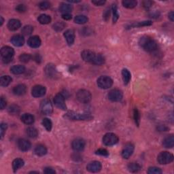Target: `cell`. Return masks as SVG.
Listing matches in <instances>:
<instances>
[{"mask_svg": "<svg viewBox=\"0 0 174 174\" xmlns=\"http://www.w3.org/2000/svg\"><path fill=\"white\" fill-rule=\"evenodd\" d=\"M139 44L144 50L148 53L155 52L158 48V44L152 38L148 36H143L139 39Z\"/></svg>", "mask_w": 174, "mask_h": 174, "instance_id": "6da1fadb", "label": "cell"}, {"mask_svg": "<svg viewBox=\"0 0 174 174\" xmlns=\"http://www.w3.org/2000/svg\"><path fill=\"white\" fill-rule=\"evenodd\" d=\"M14 55H15V50L12 48L8 46H5L2 48L1 56L2 58V61L4 63H9L12 61Z\"/></svg>", "mask_w": 174, "mask_h": 174, "instance_id": "7a4b0ae2", "label": "cell"}, {"mask_svg": "<svg viewBox=\"0 0 174 174\" xmlns=\"http://www.w3.org/2000/svg\"><path fill=\"white\" fill-rule=\"evenodd\" d=\"M66 117L73 121H90L93 116L89 114H81L75 112H69L66 114Z\"/></svg>", "mask_w": 174, "mask_h": 174, "instance_id": "3957f363", "label": "cell"}, {"mask_svg": "<svg viewBox=\"0 0 174 174\" xmlns=\"http://www.w3.org/2000/svg\"><path fill=\"white\" fill-rule=\"evenodd\" d=\"M76 97L82 104H88L91 101L92 95H91L90 91L86 89H80L77 92Z\"/></svg>", "mask_w": 174, "mask_h": 174, "instance_id": "277c9868", "label": "cell"}, {"mask_svg": "<svg viewBox=\"0 0 174 174\" xmlns=\"http://www.w3.org/2000/svg\"><path fill=\"white\" fill-rule=\"evenodd\" d=\"M97 86L102 89H107L110 88L113 84L112 79L109 76H101L97 80Z\"/></svg>", "mask_w": 174, "mask_h": 174, "instance_id": "5b68a950", "label": "cell"}, {"mask_svg": "<svg viewBox=\"0 0 174 174\" xmlns=\"http://www.w3.org/2000/svg\"><path fill=\"white\" fill-rule=\"evenodd\" d=\"M173 161V155L167 151L161 152L157 156V161L161 165L169 164Z\"/></svg>", "mask_w": 174, "mask_h": 174, "instance_id": "8992f818", "label": "cell"}, {"mask_svg": "<svg viewBox=\"0 0 174 174\" xmlns=\"http://www.w3.org/2000/svg\"><path fill=\"white\" fill-rule=\"evenodd\" d=\"M118 137L113 133H107L103 138V143L107 146H112L115 145L118 143Z\"/></svg>", "mask_w": 174, "mask_h": 174, "instance_id": "52a82bcc", "label": "cell"}, {"mask_svg": "<svg viewBox=\"0 0 174 174\" xmlns=\"http://www.w3.org/2000/svg\"><path fill=\"white\" fill-rule=\"evenodd\" d=\"M107 97L111 101L118 102L121 101L123 97V93L122 91L117 88L111 90L107 95Z\"/></svg>", "mask_w": 174, "mask_h": 174, "instance_id": "ba28073f", "label": "cell"}, {"mask_svg": "<svg viewBox=\"0 0 174 174\" xmlns=\"http://www.w3.org/2000/svg\"><path fill=\"white\" fill-rule=\"evenodd\" d=\"M40 110L45 115H51L53 112V107L51 102L48 99H44L40 105Z\"/></svg>", "mask_w": 174, "mask_h": 174, "instance_id": "9c48e42d", "label": "cell"}, {"mask_svg": "<svg viewBox=\"0 0 174 174\" xmlns=\"http://www.w3.org/2000/svg\"><path fill=\"white\" fill-rule=\"evenodd\" d=\"M54 103L56 107L62 110H66L67 106L65 102V97L62 93H58L54 98Z\"/></svg>", "mask_w": 174, "mask_h": 174, "instance_id": "30bf717a", "label": "cell"}, {"mask_svg": "<svg viewBox=\"0 0 174 174\" xmlns=\"http://www.w3.org/2000/svg\"><path fill=\"white\" fill-rule=\"evenodd\" d=\"M134 150H135V147H134V145L131 143H128L125 145L123 149L122 150L121 155L122 156V158L125 159H128L130 158L131 155H133V153L134 152Z\"/></svg>", "mask_w": 174, "mask_h": 174, "instance_id": "8fae6325", "label": "cell"}, {"mask_svg": "<svg viewBox=\"0 0 174 174\" xmlns=\"http://www.w3.org/2000/svg\"><path fill=\"white\" fill-rule=\"evenodd\" d=\"M46 93V89L42 85H36L31 89V95L36 98L43 97Z\"/></svg>", "mask_w": 174, "mask_h": 174, "instance_id": "7c38bea8", "label": "cell"}, {"mask_svg": "<svg viewBox=\"0 0 174 174\" xmlns=\"http://www.w3.org/2000/svg\"><path fill=\"white\" fill-rule=\"evenodd\" d=\"M102 165L99 161H94L89 162L87 166V170L90 173H97L101 169Z\"/></svg>", "mask_w": 174, "mask_h": 174, "instance_id": "4fadbf2b", "label": "cell"}, {"mask_svg": "<svg viewBox=\"0 0 174 174\" xmlns=\"http://www.w3.org/2000/svg\"><path fill=\"white\" fill-rule=\"evenodd\" d=\"M45 73L46 76L51 78H55L56 76H57V70H56L55 65L49 63L46 65L44 69Z\"/></svg>", "mask_w": 174, "mask_h": 174, "instance_id": "5bb4252c", "label": "cell"}, {"mask_svg": "<svg viewBox=\"0 0 174 174\" xmlns=\"http://www.w3.org/2000/svg\"><path fill=\"white\" fill-rule=\"evenodd\" d=\"M17 144H18L19 150L22 151V152H27V151L30 150V148L31 147L30 142L25 139H19L18 142H17Z\"/></svg>", "mask_w": 174, "mask_h": 174, "instance_id": "9a60e30c", "label": "cell"}, {"mask_svg": "<svg viewBox=\"0 0 174 174\" xmlns=\"http://www.w3.org/2000/svg\"><path fill=\"white\" fill-rule=\"evenodd\" d=\"M85 142L82 139L78 138L74 139L72 143V146L73 149L75 151H82L84 150V148L85 147Z\"/></svg>", "mask_w": 174, "mask_h": 174, "instance_id": "2e32d148", "label": "cell"}, {"mask_svg": "<svg viewBox=\"0 0 174 174\" xmlns=\"http://www.w3.org/2000/svg\"><path fill=\"white\" fill-rule=\"evenodd\" d=\"M41 39L39 38V37L38 36H31L28 39L27 44L31 48H39L41 45Z\"/></svg>", "mask_w": 174, "mask_h": 174, "instance_id": "e0dca14e", "label": "cell"}, {"mask_svg": "<svg viewBox=\"0 0 174 174\" xmlns=\"http://www.w3.org/2000/svg\"><path fill=\"white\" fill-rule=\"evenodd\" d=\"M96 54L89 50H84L81 53V57L84 61L92 63Z\"/></svg>", "mask_w": 174, "mask_h": 174, "instance_id": "ac0fdd59", "label": "cell"}, {"mask_svg": "<svg viewBox=\"0 0 174 174\" xmlns=\"http://www.w3.org/2000/svg\"><path fill=\"white\" fill-rule=\"evenodd\" d=\"M63 36L69 46H72L75 41V32L73 29H67L65 31Z\"/></svg>", "mask_w": 174, "mask_h": 174, "instance_id": "d6986e66", "label": "cell"}, {"mask_svg": "<svg viewBox=\"0 0 174 174\" xmlns=\"http://www.w3.org/2000/svg\"><path fill=\"white\" fill-rule=\"evenodd\" d=\"M10 42L15 46L21 47L22 46H23L25 43V39L23 36L21 35H15L11 38Z\"/></svg>", "mask_w": 174, "mask_h": 174, "instance_id": "ffe728a7", "label": "cell"}, {"mask_svg": "<svg viewBox=\"0 0 174 174\" xmlns=\"http://www.w3.org/2000/svg\"><path fill=\"white\" fill-rule=\"evenodd\" d=\"M21 26V22L18 19H11L8 22L7 27L8 29L12 31L18 30Z\"/></svg>", "mask_w": 174, "mask_h": 174, "instance_id": "44dd1931", "label": "cell"}, {"mask_svg": "<svg viewBox=\"0 0 174 174\" xmlns=\"http://www.w3.org/2000/svg\"><path fill=\"white\" fill-rule=\"evenodd\" d=\"M12 92L16 95L18 96L23 95L27 92V87L23 84H18L13 88Z\"/></svg>", "mask_w": 174, "mask_h": 174, "instance_id": "7402d4cb", "label": "cell"}, {"mask_svg": "<svg viewBox=\"0 0 174 174\" xmlns=\"http://www.w3.org/2000/svg\"><path fill=\"white\" fill-rule=\"evenodd\" d=\"M21 120L25 124L31 125L35 121V118H34V116L32 114H31L26 113L22 115V116L21 117Z\"/></svg>", "mask_w": 174, "mask_h": 174, "instance_id": "603a6c76", "label": "cell"}, {"mask_svg": "<svg viewBox=\"0 0 174 174\" xmlns=\"http://www.w3.org/2000/svg\"><path fill=\"white\" fill-rule=\"evenodd\" d=\"M162 145L166 148H172L174 145V137L173 135L167 136L163 141H162Z\"/></svg>", "mask_w": 174, "mask_h": 174, "instance_id": "cb8c5ba5", "label": "cell"}, {"mask_svg": "<svg viewBox=\"0 0 174 174\" xmlns=\"http://www.w3.org/2000/svg\"><path fill=\"white\" fill-rule=\"evenodd\" d=\"M10 72L15 75H19L25 72V67L22 65H14L10 68Z\"/></svg>", "mask_w": 174, "mask_h": 174, "instance_id": "d4e9b609", "label": "cell"}, {"mask_svg": "<svg viewBox=\"0 0 174 174\" xmlns=\"http://www.w3.org/2000/svg\"><path fill=\"white\" fill-rule=\"evenodd\" d=\"M34 153L36 154L37 156H42L46 155L47 153V148H46L44 145L39 144L36 145V147L34 149Z\"/></svg>", "mask_w": 174, "mask_h": 174, "instance_id": "484cf974", "label": "cell"}, {"mask_svg": "<svg viewBox=\"0 0 174 174\" xmlns=\"http://www.w3.org/2000/svg\"><path fill=\"white\" fill-rule=\"evenodd\" d=\"M73 10L72 5L69 4H65V3H62L59 6V11L63 15L64 14H70Z\"/></svg>", "mask_w": 174, "mask_h": 174, "instance_id": "4316f807", "label": "cell"}, {"mask_svg": "<svg viewBox=\"0 0 174 174\" xmlns=\"http://www.w3.org/2000/svg\"><path fill=\"white\" fill-rule=\"evenodd\" d=\"M25 165V162L22 159H16L12 162V169L14 172H16L20 168L23 167Z\"/></svg>", "mask_w": 174, "mask_h": 174, "instance_id": "83f0119b", "label": "cell"}, {"mask_svg": "<svg viewBox=\"0 0 174 174\" xmlns=\"http://www.w3.org/2000/svg\"><path fill=\"white\" fill-rule=\"evenodd\" d=\"M122 77L124 84L127 85L129 83L131 79V74L127 69H123L122 70Z\"/></svg>", "mask_w": 174, "mask_h": 174, "instance_id": "f1b7e54d", "label": "cell"}, {"mask_svg": "<svg viewBox=\"0 0 174 174\" xmlns=\"http://www.w3.org/2000/svg\"><path fill=\"white\" fill-rule=\"evenodd\" d=\"M105 57L101 54H96L95 58H94L91 63L96 65H101L105 63Z\"/></svg>", "mask_w": 174, "mask_h": 174, "instance_id": "f546056e", "label": "cell"}, {"mask_svg": "<svg viewBox=\"0 0 174 174\" xmlns=\"http://www.w3.org/2000/svg\"><path fill=\"white\" fill-rule=\"evenodd\" d=\"M38 22L40 24L42 25H46V24H49L51 22V17L49 15H45V14H42V15H39L38 18Z\"/></svg>", "mask_w": 174, "mask_h": 174, "instance_id": "4dcf8cb0", "label": "cell"}, {"mask_svg": "<svg viewBox=\"0 0 174 174\" xmlns=\"http://www.w3.org/2000/svg\"><path fill=\"white\" fill-rule=\"evenodd\" d=\"M12 79L10 76H3L0 78V85L3 87H6L12 82Z\"/></svg>", "mask_w": 174, "mask_h": 174, "instance_id": "1f68e13d", "label": "cell"}, {"mask_svg": "<svg viewBox=\"0 0 174 174\" xmlns=\"http://www.w3.org/2000/svg\"><path fill=\"white\" fill-rule=\"evenodd\" d=\"M123 6L128 9H133L135 7H136L137 4H138V2L135 0H124L122 2Z\"/></svg>", "mask_w": 174, "mask_h": 174, "instance_id": "d6a6232c", "label": "cell"}, {"mask_svg": "<svg viewBox=\"0 0 174 174\" xmlns=\"http://www.w3.org/2000/svg\"><path fill=\"white\" fill-rule=\"evenodd\" d=\"M128 170L131 173H137L139 171H140L142 169V167L137 162H131L128 165Z\"/></svg>", "mask_w": 174, "mask_h": 174, "instance_id": "836d02e7", "label": "cell"}, {"mask_svg": "<svg viewBox=\"0 0 174 174\" xmlns=\"http://www.w3.org/2000/svg\"><path fill=\"white\" fill-rule=\"evenodd\" d=\"M27 135L31 138H36L38 136V131L35 127H29L26 130Z\"/></svg>", "mask_w": 174, "mask_h": 174, "instance_id": "e575fe53", "label": "cell"}, {"mask_svg": "<svg viewBox=\"0 0 174 174\" xmlns=\"http://www.w3.org/2000/svg\"><path fill=\"white\" fill-rule=\"evenodd\" d=\"M88 21V19L84 15H78L74 18V22L79 25H83L87 23Z\"/></svg>", "mask_w": 174, "mask_h": 174, "instance_id": "d590c367", "label": "cell"}, {"mask_svg": "<svg viewBox=\"0 0 174 174\" xmlns=\"http://www.w3.org/2000/svg\"><path fill=\"white\" fill-rule=\"evenodd\" d=\"M8 111L11 115H18L20 112H21V109H20L19 105L14 104L10 105V106L8 107Z\"/></svg>", "mask_w": 174, "mask_h": 174, "instance_id": "8d00e7d4", "label": "cell"}, {"mask_svg": "<svg viewBox=\"0 0 174 174\" xmlns=\"http://www.w3.org/2000/svg\"><path fill=\"white\" fill-rule=\"evenodd\" d=\"M42 123L47 131H50L51 130H52L53 123H52V121H51L49 118H44L43 120H42Z\"/></svg>", "mask_w": 174, "mask_h": 174, "instance_id": "74e56055", "label": "cell"}, {"mask_svg": "<svg viewBox=\"0 0 174 174\" xmlns=\"http://www.w3.org/2000/svg\"><path fill=\"white\" fill-rule=\"evenodd\" d=\"M33 31V27L31 25H25L22 29V34L24 36H29Z\"/></svg>", "mask_w": 174, "mask_h": 174, "instance_id": "f35d334b", "label": "cell"}, {"mask_svg": "<svg viewBox=\"0 0 174 174\" xmlns=\"http://www.w3.org/2000/svg\"><path fill=\"white\" fill-rule=\"evenodd\" d=\"M152 24V22H151L150 21H142V22H138L137 23H134L133 25H130V27H144V26H149Z\"/></svg>", "mask_w": 174, "mask_h": 174, "instance_id": "ab89813d", "label": "cell"}, {"mask_svg": "<svg viewBox=\"0 0 174 174\" xmlns=\"http://www.w3.org/2000/svg\"><path fill=\"white\" fill-rule=\"evenodd\" d=\"M133 118L136 125L139 127L140 123V113L137 108H135L133 110Z\"/></svg>", "mask_w": 174, "mask_h": 174, "instance_id": "60d3db41", "label": "cell"}, {"mask_svg": "<svg viewBox=\"0 0 174 174\" xmlns=\"http://www.w3.org/2000/svg\"><path fill=\"white\" fill-rule=\"evenodd\" d=\"M65 26H66V24L64 22H56V23L53 25V29L56 31H61L64 29Z\"/></svg>", "mask_w": 174, "mask_h": 174, "instance_id": "b9f144b4", "label": "cell"}, {"mask_svg": "<svg viewBox=\"0 0 174 174\" xmlns=\"http://www.w3.org/2000/svg\"><path fill=\"white\" fill-rule=\"evenodd\" d=\"M112 11L113 13V22L116 23V21H118L119 18V15L118 12V8H117V5L116 4H113L112 7Z\"/></svg>", "mask_w": 174, "mask_h": 174, "instance_id": "7bdbcfd3", "label": "cell"}, {"mask_svg": "<svg viewBox=\"0 0 174 174\" xmlns=\"http://www.w3.org/2000/svg\"><path fill=\"white\" fill-rule=\"evenodd\" d=\"M32 58L31 55L29 54H27V53H24L22 54L19 56V60L22 63H27L29 62L30 60Z\"/></svg>", "mask_w": 174, "mask_h": 174, "instance_id": "ee69618b", "label": "cell"}, {"mask_svg": "<svg viewBox=\"0 0 174 174\" xmlns=\"http://www.w3.org/2000/svg\"><path fill=\"white\" fill-rule=\"evenodd\" d=\"M148 173L149 174H161L162 170L159 167H150L148 168Z\"/></svg>", "mask_w": 174, "mask_h": 174, "instance_id": "f6af8a7d", "label": "cell"}, {"mask_svg": "<svg viewBox=\"0 0 174 174\" xmlns=\"http://www.w3.org/2000/svg\"><path fill=\"white\" fill-rule=\"evenodd\" d=\"M39 7L41 10H47L50 7V4L48 2H42L39 4Z\"/></svg>", "mask_w": 174, "mask_h": 174, "instance_id": "bcb514c9", "label": "cell"}, {"mask_svg": "<svg viewBox=\"0 0 174 174\" xmlns=\"http://www.w3.org/2000/svg\"><path fill=\"white\" fill-rule=\"evenodd\" d=\"M96 155H100V156H107L109 155V153H108L107 150L104 149V148H99L95 152Z\"/></svg>", "mask_w": 174, "mask_h": 174, "instance_id": "7dc6e473", "label": "cell"}, {"mask_svg": "<svg viewBox=\"0 0 174 174\" xmlns=\"http://www.w3.org/2000/svg\"><path fill=\"white\" fill-rule=\"evenodd\" d=\"M8 125L5 123H2L1 126H0V131H1V139H3L4 136V134L5 133V131L7 130Z\"/></svg>", "mask_w": 174, "mask_h": 174, "instance_id": "c3c4849f", "label": "cell"}, {"mask_svg": "<svg viewBox=\"0 0 174 174\" xmlns=\"http://www.w3.org/2000/svg\"><path fill=\"white\" fill-rule=\"evenodd\" d=\"M154 4V2L150 1V0H145L142 2V5H143L144 8H145V9H149L152 6V5Z\"/></svg>", "mask_w": 174, "mask_h": 174, "instance_id": "681fc988", "label": "cell"}, {"mask_svg": "<svg viewBox=\"0 0 174 174\" xmlns=\"http://www.w3.org/2000/svg\"><path fill=\"white\" fill-rule=\"evenodd\" d=\"M16 10L17 11V12H25V11L27 10V8L26 6H25V5L23 4H19L18 5L16 6Z\"/></svg>", "mask_w": 174, "mask_h": 174, "instance_id": "f907efd6", "label": "cell"}, {"mask_svg": "<svg viewBox=\"0 0 174 174\" xmlns=\"http://www.w3.org/2000/svg\"><path fill=\"white\" fill-rule=\"evenodd\" d=\"M44 173L46 174H55L56 172L52 167H46L44 170Z\"/></svg>", "mask_w": 174, "mask_h": 174, "instance_id": "816d5d0a", "label": "cell"}, {"mask_svg": "<svg viewBox=\"0 0 174 174\" xmlns=\"http://www.w3.org/2000/svg\"><path fill=\"white\" fill-rule=\"evenodd\" d=\"M92 3L95 5L97 6H101L105 4V1H103V0H93Z\"/></svg>", "mask_w": 174, "mask_h": 174, "instance_id": "f5cc1de1", "label": "cell"}, {"mask_svg": "<svg viewBox=\"0 0 174 174\" xmlns=\"http://www.w3.org/2000/svg\"><path fill=\"white\" fill-rule=\"evenodd\" d=\"M110 10L109 9H107L105 11V12L104 13V19L105 21H107L110 19Z\"/></svg>", "mask_w": 174, "mask_h": 174, "instance_id": "db71d44e", "label": "cell"}, {"mask_svg": "<svg viewBox=\"0 0 174 174\" xmlns=\"http://www.w3.org/2000/svg\"><path fill=\"white\" fill-rule=\"evenodd\" d=\"M6 106V101L4 97H1V100H0V108L1 110H4Z\"/></svg>", "mask_w": 174, "mask_h": 174, "instance_id": "11a10c76", "label": "cell"}, {"mask_svg": "<svg viewBox=\"0 0 174 174\" xmlns=\"http://www.w3.org/2000/svg\"><path fill=\"white\" fill-rule=\"evenodd\" d=\"M62 18L65 21H70V20L72 19V15H70V14H64V15H62Z\"/></svg>", "mask_w": 174, "mask_h": 174, "instance_id": "9f6ffc18", "label": "cell"}, {"mask_svg": "<svg viewBox=\"0 0 174 174\" xmlns=\"http://www.w3.org/2000/svg\"><path fill=\"white\" fill-rule=\"evenodd\" d=\"M157 129L159 131H167L168 130V128L165 125H159L157 127Z\"/></svg>", "mask_w": 174, "mask_h": 174, "instance_id": "6f0895ef", "label": "cell"}, {"mask_svg": "<svg viewBox=\"0 0 174 174\" xmlns=\"http://www.w3.org/2000/svg\"><path fill=\"white\" fill-rule=\"evenodd\" d=\"M150 16L152 17V18H158L159 16V12H157V11H155V12L151 13Z\"/></svg>", "mask_w": 174, "mask_h": 174, "instance_id": "680465c9", "label": "cell"}, {"mask_svg": "<svg viewBox=\"0 0 174 174\" xmlns=\"http://www.w3.org/2000/svg\"><path fill=\"white\" fill-rule=\"evenodd\" d=\"M168 16H169V19L171 20L172 21H173V19H174V13L173 11H171V12L169 13V15H168Z\"/></svg>", "mask_w": 174, "mask_h": 174, "instance_id": "91938a15", "label": "cell"}, {"mask_svg": "<svg viewBox=\"0 0 174 174\" xmlns=\"http://www.w3.org/2000/svg\"><path fill=\"white\" fill-rule=\"evenodd\" d=\"M0 19H1V21H0V22H0V25H1V26H2V25H3V23H4V19H3L2 16H0Z\"/></svg>", "mask_w": 174, "mask_h": 174, "instance_id": "94428289", "label": "cell"}, {"mask_svg": "<svg viewBox=\"0 0 174 174\" xmlns=\"http://www.w3.org/2000/svg\"><path fill=\"white\" fill-rule=\"evenodd\" d=\"M70 3H78V2H80V1H68Z\"/></svg>", "mask_w": 174, "mask_h": 174, "instance_id": "6125c7cd", "label": "cell"}]
</instances>
